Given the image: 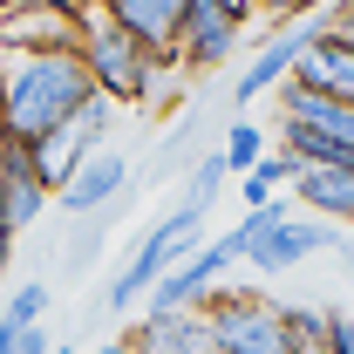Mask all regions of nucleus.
I'll list each match as a JSON object with an SVG mask.
<instances>
[{
    "label": "nucleus",
    "instance_id": "6ab92c4d",
    "mask_svg": "<svg viewBox=\"0 0 354 354\" xmlns=\"http://www.w3.org/2000/svg\"><path fill=\"white\" fill-rule=\"evenodd\" d=\"M293 171H300V164H293L286 150H266L259 164H252V171L239 177V198H245V212H259V205H272V198H286Z\"/></svg>",
    "mask_w": 354,
    "mask_h": 354
},
{
    "label": "nucleus",
    "instance_id": "7c9ffc66",
    "mask_svg": "<svg viewBox=\"0 0 354 354\" xmlns=\"http://www.w3.org/2000/svg\"><path fill=\"white\" fill-rule=\"evenodd\" d=\"M55 354H75V348H68V341H62V348H55Z\"/></svg>",
    "mask_w": 354,
    "mask_h": 354
},
{
    "label": "nucleus",
    "instance_id": "aec40b11",
    "mask_svg": "<svg viewBox=\"0 0 354 354\" xmlns=\"http://www.w3.org/2000/svg\"><path fill=\"white\" fill-rule=\"evenodd\" d=\"M225 157H218V143L212 150H198L191 157V171H184V191H177V205H191V212H205L212 218V205H218V191H225Z\"/></svg>",
    "mask_w": 354,
    "mask_h": 354
},
{
    "label": "nucleus",
    "instance_id": "9b49d317",
    "mask_svg": "<svg viewBox=\"0 0 354 354\" xmlns=\"http://www.w3.org/2000/svg\"><path fill=\"white\" fill-rule=\"evenodd\" d=\"M130 157L116 150V143H102V150H88L82 164L68 171V184L48 198V205H62V218H88V212H102V205H116L123 191H130Z\"/></svg>",
    "mask_w": 354,
    "mask_h": 354
},
{
    "label": "nucleus",
    "instance_id": "ddd939ff",
    "mask_svg": "<svg viewBox=\"0 0 354 354\" xmlns=\"http://www.w3.org/2000/svg\"><path fill=\"white\" fill-rule=\"evenodd\" d=\"M109 21L130 35L143 55H177V35H184V0H102Z\"/></svg>",
    "mask_w": 354,
    "mask_h": 354
},
{
    "label": "nucleus",
    "instance_id": "4468645a",
    "mask_svg": "<svg viewBox=\"0 0 354 354\" xmlns=\"http://www.w3.org/2000/svg\"><path fill=\"white\" fill-rule=\"evenodd\" d=\"M286 82L313 88V95H327V102H354V48H341L327 28L307 41V55L293 62V75Z\"/></svg>",
    "mask_w": 354,
    "mask_h": 354
},
{
    "label": "nucleus",
    "instance_id": "c756f323",
    "mask_svg": "<svg viewBox=\"0 0 354 354\" xmlns=\"http://www.w3.org/2000/svg\"><path fill=\"white\" fill-rule=\"evenodd\" d=\"M48 7H62V14H75V7H88V0H48Z\"/></svg>",
    "mask_w": 354,
    "mask_h": 354
},
{
    "label": "nucleus",
    "instance_id": "423d86ee",
    "mask_svg": "<svg viewBox=\"0 0 354 354\" xmlns=\"http://www.w3.org/2000/svg\"><path fill=\"white\" fill-rule=\"evenodd\" d=\"M205 320H212L218 354H293L279 327V300H266L259 286H218L205 300Z\"/></svg>",
    "mask_w": 354,
    "mask_h": 354
},
{
    "label": "nucleus",
    "instance_id": "7ed1b4c3",
    "mask_svg": "<svg viewBox=\"0 0 354 354\" xmlns=\"http://www.w3.org/2000/svg\"><path fill=\"white\" fill-rule=\"evenodd\" d=\"M198 245H205V212L171 205L157 225H143V239H136V252L123 259V272L102 286V313H130V307H143V293H150V286H157L171 266H184Z\"/></svg>",
    "mask_w": 354,
    "mask_h": 354
},
{
    "label": "nucleus",
    "instance_id": "a878e982",
    "mask_svg": "<svg viewBox=\"0 0 354 354\" xmlns=\"http://www.w3.org/2000/svg\"><path fill=\"white\" fill-rule=\"evenodd\" d=\"M7 354H55V334H48V320L41 327H28V334H14V348Z\"/></svg>",
    "mask_w": 354,
    "mask_h": 354
},
{
    "label": "nucleus",
    "instance_id": "9d476101",
    "mask_svg": "<svg viewBox=\"0 0 354 354\" xmlns=\"http://www.w3.org/2000/svg\"><path fill=\"white\" fill-rule=\"evenodd\" d=\"M239 41H245V28H232L218 14V0H184V35H177V68L184 75H218L225 62L239 55Z\"/></svg>",
    "mask_w": 354,
    "mask_h": 354
},
{
    "label": "nucleus",
    "instance_id": "412c9836",
    "mask_svg": "<svg viewBox=\"0 0 354 354\" xmlns=\"http://www.w3.org/2000/svg\"><path fill=\"white\" fill-rule=\"evenodd\" d=\"M48 307H55V286H48V279H21V286L0 300V327H7V334H28V327L48 320Z\"/></svg>",
    "mask_w": 354,
    "mask_h": 354
},
{
    "label": "nucleus",
    "instance_id": "4be33fe9",
    "mask_svg": "<svg viewBox=\"0 0 354 354\" xmlns=\"http://www.w3.org/2000/svg\"><path fill=\"white\" fill-rule=\"evenodd\" d=\"M266 150H272V143H266V130L259 123H252V116H232V123H225V136H218V157H225V171H252V164H259Z\"/></svg>",
    "mask_w": 354,
    "mask_h": 354
},
{
    "label": "nucleus",
    "instance_id": "f8f14e48",
    "mask_svg": "<svg viewBox=\"0 0 354 354\" xmlns=\"http://www.w3.org/2000/svg\"><path fill=\"white\" fill-rule=\"evenodd\" d=\"M272 102H279V123H300V130L327 136L334 150L354 157V102H327V95H313V88H300V82H279Z\"/></svg>",
    "mask_w": 354,
    "mask_h": 354
},
{
    "label": "nucleus",
    "instance_id": "f257e3e1",
    "mask_svg": "<svg viewBox=\"0 0 354 354\" xmlns=\"http://www.w3.org/2000/svg\"><path fill=\"white\" fill-rule=\"evenodd\" d=\"M88 95L82 55H28V48H0V136L35 150L41 136H55Z\"/></svg>",
    "mask_w": 354,
    "mask_h": 354
},
{
    "label": "nucleus",
    "instance_id": "f03ea898",
    "mask_svg": "<svg viewBox=\"0 0 354 354\" xmlns=\"http://www.w3.org/2000/svg\"><path fill=\"white\" fill-rule=\"evenodd\" d=\"M239 239H245V259L259 279H286L293 266L320 259V252H334L348 232L327 218H313V212H293V198H272V205H259V212H245L239 218Z\"/></svg>",
    "mask_w": 354,
    "mask_h": 354
},
{
    "label": "nucleus",
    "instance_id": "bb28decb",
    "mask_svg": "<svg viewBox=\"0 0 354 354\" xmlns=\"http://www.w3.org/2000/svg\"><path fill=\"white\" fill-rule=\"evenodd\" d=\"M218 14L232 28H252V21H259V0H218Z\"/></svg>",
    "mask_w": 354,
    "mask_h": 354
},
{
    "label": "nucleus",
    "instance_id": "20e7f679",
    "mask_svg": "<svg viewBox=\"0 0 354 354\" xmlns=\"http://www.w3.org/2000/svg\"><path fill=\"white\" fill-rule=\"evenodd\" d=\"M75 21H82V68H88V88L95 95H109L116 109H143V88H150V62L157 55H143V48L109 21V7L102 0H88L75 7Z\"/></svg>",
    "mask_w": 354,
    "mask_h": 354
},
{
    "label": "nucleus",
    "instance_id": "c85d7f7f",
    "mask_svg": "<svg viewBox=\"0 0 354 354\" xmlns=\"http://www.w3.org/2000/svg\"><path fill=\"white\" fill-rule=\"evenodd\" d=\"M334 252H341V259H348V272H354V239H341V245H334Z\"/></svg>",
    "mask_w": 354,
    "mask_h": 354
},
{
    "label": "nucleus",
    "instance_id": "b1692460",
    "mask_svg": "<svg viewBox=\"0 0 354 354\" xmlns=\"http://www.w3.org/2000/svg\"><path fill=\"white\" fill-rule=\"evenodd\" d=\"M327 354H354V313L327 307Z\"/></svg>",
    "mask_w": 354,
    "mask_h": 354
},
{
    "label": "nucleus",
    "instance_id": "6e6552de",
    "mask_svg": "<svg viewBox=\"0 0 354 354\" xmlns=\"http://www.w3.org/2000/svg\"><path fill=\"white\" fill-rule=\"evenodd\" d=\"M327 28V7L320 14H307V21H286V28H266V41H259V55L232 75V109H252L259 95H272V88L293 75V62L307 55V41Z\"/></svg>",
    "mask_w": 354,
    "mask_h": 354
},
{
    "label": "nucleus",
    "instance_id": "2eb2a0df",
    "mask_svg": "<svg viewBox=\"0 0 354 354\" xmlns=\"http://www.w3.org/2000/svg\"><path fill=\"white\" fill-rule=\"evenodd\" d=\"M123 334H130L136 354H218L205 307L198 313H164V320H136V327H123Z\"/></svg>",
    "mask_w": 354,
    "mask_h": 354
},
{
    "label": "nucleus",
    "instance_id": "f3484780",
    "mask_svg": "<svg viewBox=\"0 0 354 354\" xmlns=\"http://www.w3.org/2000/svg\"><path fill=\"white\" fill-rule=\"evenodd\" d=\"M123 212H130V191H123L116 205H102V212L75 218L68 245H62V272H88V266L102 259V252H109V239H116V225H123Z\"/></svg>",
    "mask_w": 354,
    "mask_h": 354
},
{
    "label": "nucleus",
    "instance_id": "5701e85b",
    "mask_svg": "<svg viewBox=\"0 0 354 354\" xmlns=\"http://www.w3.org/2000/svg\"><path fill=\"white\" fill-rule=\"evenodd\" d=\"M320 0H259V21L266 28H286V21H307Z\"/></svg>",
    "mask_w": 354,
    "mask_h": 354
},
{
    "label": "nucleus",
    "instance_id": "0eeeda50",
    "mask_svg": "<svg viewBox=\"0 0 354 354\" xmlns=\"http://www.w3.org/2000/svg\"><path fill=\"white\" fill-rule=\"evenodd\" d=\"M109 130H116V102H109V95H88V102H82V109H75L55 136H41V143L28 150V157H35V177L48 184V198L68 184V171L82 164L88 150H102V143H109Z\"/></svg>",
    "mask_w": 354,
    "mask_h": 354
},
{
    "label": "nucleus",
    "instance_id": "a211bd4d",
    "mask_svg": "<svg viewBox=\"0 0 354 354\" xmlns=\"http://www.w3.org/2000/svg\"><path fill=\"white\" fill-rule=\"evenodd\" d=\"M198 136H205V116H184L157 150H150V171L143 177H130V191H143V184H171V177H184L191 171V150H198Z\"/></svg>",
    "mask_w": 354,
    "mask_h": 354
},
{
    "label": "nucleus",
    "instance_id": "dca6fc26",
    "mask_svg": "<svg viewBox=\"0 0 354 354\" xmlns=\"http://www.w3.org/2000/svg\"><path fill=\"white\" fill-rule=\"evenodd\" d=\"M293 205L300 212H313V218H327V225H354V171H293Z\"/></svg>",
    "mask_w": 354,
    "mask_h": 354
},
{
    "label": "nucleus",
    "instance_id": "cd10ccee",
    "mask_svg": "<svg viewBox=\"0 0 354 354\" xmlns=\"http://www.w3.org/2000/svg\"><path fill=\"white\" fill-rule=\"evenodd\" d=\"M95 354H136V348H130V334H109V341H102Z\"/></svg>",
    "mask_w": 354,
    "mask_h": 354
},
{
    "label": "nucleus",
    "instance_id": "1a4fd4ad",
    "mask_svg": "<svg viewBox=\"0 0 354 354\" xmlns=\"http://www.w3.org/2000/svg\"><path fill=\"white\" fill-rule=\"evenodd\" d=\"M0 48H28V55H75L82 21L48 7V0H0Z\"/></svg>",
    "mask_w": 354,
    "mask_h": 354
},
{
    "label": "nucleus",
    "instance_id": "39448f33",
    "mask_svg": "<svg viewBox=\"0 0 354 354\" xmlns=\"http://www.w3.org/2000/svg\"><path fill=\"white\" fill-rule=\"evenodd\" d=\"M239 259H245L239 225H232L225 239H205V245H198L184 266H171V272H164V279L143 293V320H164V313H198V307H205V300L225 286V272H232Z\"/></svg>",
    "mask_w": 354,
    "mask_h": 354
},
{
    "label": "nucleus",
    "instance_id": "393cba45",
    "mask_svg": "<svg viewBox=\"0 0 354 354\" xmlns=\"http://www.w3.org/2000/svg\"><path fill=\"white\" fill-rule=\"evenodd\" d=\"M327 35L341 48H354V0H334V7H327Z\"/></svg>",
    "mask_w": 354,
    "mask_h": 354
}]
</instances>
